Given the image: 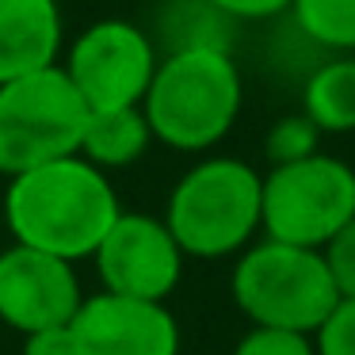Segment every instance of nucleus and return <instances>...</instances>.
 Masks as SVG:
<instances>
[{
    "instance_id": "1",
    "label": "nucleus",
    "mask_w": 355,
    "mask_h": 355,
    "mask_svg": "<svg viewBox=\"0 0 355 355\" xmlns=\"http://www.w3.org/2000/svg\"><path fill=\"white\" fill-rule=\"evenodd\" d=\"M119 214L123 202L111 176L80 153L19 172L4 191V222L12 241L69 263L92 260Z\"/></svg>"
},
{
    "instance_id": "2",
    "label": "nucleus",
    "mask_w": 355,
    "mask_h": 355,
    "mask_svg": "<svg viewBox=\"0 0 355 355\" xmlns=\"http://www.w3.org/2000/svg\"><path fill=\"white\" fill-rule=\"evenodd\" d=\"M241 107L245 80L225 46L168 50L141 100L153 138L176 153H207L225 141Z\"/></svg>"
},
{
    "instance_id": "3",
    "label": "nucleus",
    "mask_w": 355,
    "mask_h": 355,
    "mask_svg": "<svg viewBox=\"0 0 355 355\" xmlns=\"http://www.w3.org/2000/svg\"><path fill=\"white\" fill-rule=\"evenodd\" d=\"M263 176L241 157L195 161L164 202V225L184 256L225 260L241 256L260 233Z\"/></svg>"
},
{
    "instance_id": "4",
    "label": "nucleus",
    "mask_w": 355,
    "mask_h": 355,
    "mask_svg": "<svg viewBox=\"0 0 355 355\" xmlns=\"http://www.w3.org/2000/svg\"><path fill=\"white\" fill-rule=\"evenodd\" d=\"M237 309L260 329L317 336L340 306V291L317 248H298L260 237L237 256L230 275Z\"/></svg>"
},
{
    "instance_id": "5",
    "label": "nucleus",
    "mask_w": 355,
    "mask_h": 355,
    "mask_svg": "<svg viewBox=\"0 0 355 355\" xmlns=\"http://www.w3.org/2000/svg\"><path fill=\"white\" fill-rule=\"evenodd\" d=\"M92 107L58 65L0 85V176L77 157Z\"/></svg>"
},
{
    "instance_id": "6",
    "label": "nucleus",
    "mask_w": 355,
    "mask_h": 355,
    "mask_svg": "<svg viewBox=\"0 0 355 355\" xmlns=\"http://www.w3.org/2000/svg\"><path fill=\"white\" fill-rule=\"evenodd\" d=\"M355 218V168L332 153L271 164L260 191V233L321 252Z\"/></svg>"
},
{
    "instance_id": "7",
    "label": "nucleus",
    "mask_w": 355,
    "mask_h": 355,
    "mask_svg": "<svg viewBox=\"0 0 355 355\" xmlns=\"http://www.w3.org/2000/svg\"><path fill=\"white\" fill-rule=\"evenodd\" d=\"M157 65L161 54L149 31H141L130 19L107 16L69 42L62 69L69 73L92 111H123L141 107Z\"/></svg>"
},
{
    "instance_id": "8",
    "label": "nucleus",
    "mask_w": 355,
    "mask_h": 355,
    "mask_svg": "<svg viewBox=\"0 0 355 355\" xmlns=\"http://www.w3.org/2000/svg\"><path fill=\"white\" fill-rule=\"evenodd\" d=\"M184 248L176 245L164 218L130 210L119 214L92 256L103 291L141 302H168V294L184 279Z\"/></svg>"
},
{
    "instance_id": "9",
    "label": "nucleus",
    "mask_w": 355,
    "mask_h": 355,
    "mask_svg": "<svg viewBox=\"0 0 355 355\" xmlns=\"http://www.w3.org/2000/svg\"><path fill=\"white\" fill-rule=\"evenodd\" d=\"M85 298L77 263L16 241L0 252V321L19 336L69 324Z\"/></svg>"
},
{
    "instance_id": "10",
    "label": "nucleus",
    "mask_w": 355,
    "mask_h": 355,
    "mask_svg": "<svg viewBox=\"0 0 355 355\" xmlns=\"http://www.w3.org/2000/svg\"><path fill=\"white\" fill-rule=\"evenodd\" d=\"M80 355H180V324L168 302L88 294L69 321Z\"/></svg>"
},
{
    "instance_id": "11",
    "label": "nucleus",
    "mask_w": 355,
    "mask_h": 355,
    "mask_svg": "<svg viewBox=\"0 0 355 355\" xmlns=\"http://www.w3.org/2000/svg\"><path fill=\"white\" fill-rule=\"evenodd\" d=\"M62 8L58 0H0V85L58 65Z\"/></svg>"
},
{
    "instance_id": "12",
    "label": "nucleus",
    "mask_w": 355,
    "mask_h": 355,
    "mask_svg": "<svg viewBox=\"0 0 355 355\" xmlns=\"http://www.w3.org/2000/svg\"><path fill=\"white\" fill-rule=\"evenodd\" d=\"M153 141L157 138L149 130V119L141 107L92 111L85 141H80V157L103 172H115V168H130L134 161H141Z\"/></svg>"
},
{
    "instance_id": "13",
    "label": "nucleus",
    "mask_w": 355,
    "mask_h": 355,
    "mask_svg": "<svg viewBox=\"0 0 355 355\" xmlns=\"http://www.w3.org/2000/svg\"><path fill=\"white\" fill-rule=\"evenodd\" d=\"M302 115L321 134H355V54H336L309 73Z\"/></svg>"
},
{
    "instance_id": "14",
    "label": "nucleus",
    "mask_w": 355,
    "mask_h": 355,
    "mask_svg": "<svg viewBox=\"0 0 355 355\" xmlns=\"http://www.w3.org/2000/svg\"><path fill=\"white\" fill-rule=\"evenodd\" d=\"M291 19L321 50L355 54V0H294Z\"/></svg>"
},
{
    "instance_id": "15",
    "label": "nucleus",
    "mask_w": 355,
    "mask_h": 355,
    "mask_svg": "<svg viewBox=\"0 0 355 355\" xmlns=\"http://www.w3.org/2000/svg\"><path fill=\"white\" fill-rule=\"evenodd\" d=\"M230 24L218 8H210L207 0H172L161 16L168 50H187V46H225L230 50ZM164 50V54H168Z\"/></svg>"
},
{
    "instance_id": "16",
    "label": "nucleus",
    "mask_w": 355,
    "mask_h": 355,
    "mask_svg": "<svg viewBox=\"0 0 355 355\" xmlns=\"http://www.w3.org/2000/svg\"><path fill=\"white\" fill-rule=\"evenodd\" d=\"M317 141H321V130L298 111V115H283L268 130L263 153H268L271 164H294V161H306V157L321 153Z\"/></svg>"
},
{
    "instance_id": "17",
    "label": "nucleus",
    "mask_w": 355,
    "mask_h": 355,
    "mask_svg": "<svg viewBox=\"0 0 355 355\" xmlns=\"http://www.w3.org/2000/svg\"><path fill=\"white\" fill-rule=\"evenodd\" d=\"M233 355H317V340L306 332H286V329H252L237 340Z\"/></svg>"
},
{
    "instance_id": "18",
    "label": "nucleus",
    "mask_w": 355,
    "mask_h": 355,
    "mask_svg": "<svg viewBox=\"0 0 355 355\" xmlns=\"http://www.w3.org/2000/svg\"><path fill=\"white\" fill-rule=\"evenodd\" d=\"M324 263H329V275L340 291V302L355 298V218L321 248Z\"/></svg>"
},
{
    "instance_id": "19",
    "label": "nucleus",
    "mask_w": 355,
    "mask_h": 355,
    "mask_svg": "<svg viewBox=\"0 0 355 355\" xmlns=\"http://www.w3.org/2000/svg\"><path fill=\"white\" fill-rule=\"evenodd\" d=\"M317 355H355V298H344L317 332Z\"/></svg>"
},
{
    "instance_id": "20",
    "label": "nucleus",
    "mask_w": 355,
    "mask_h": 355,
    "mask_svg": "<svg viewBox=\"0 0 355 355\" xmlns=\"http://www.w3.org/2000/svg\"><path fill=\"white\" fill-rule=\"evenodd\" d=\"M207 4L233 24H252V19H275L283 12H291L294 0H207Z\"/></svg>"
},
{
    "instance_id": "21",
    "label": "nucleus",
    "mask_w": 355,
    "mask_h": 355,
    "mask_svg": "<svg viewBox=\"0 0 355 355\" xmlns=\"http://www.w3.org/2000/svg\"><path fill=\"white\" fill-rule=\"evenodd\" d=\"M24 355H80V347L69 324H54L24 336Z\"/></svg>"
}]
</instances>
